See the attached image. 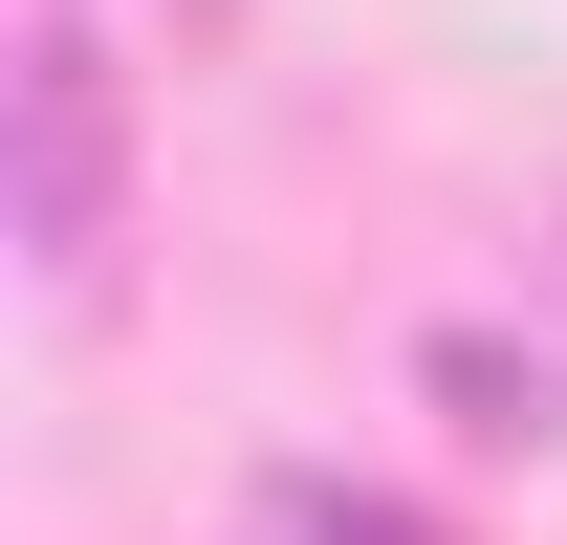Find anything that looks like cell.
Here are the masks:
<instances>
[{"label": "cell", "mask_w": 567, "mask_h": 545, "mask_svg": "<svg viewBox=\"0 0 567 545\" xmlns=\"http://www.w3.org/2000/svg\"><path fill=\"white\" fill-rule=\"evenodd\" d=\"M0 218H22V284L44 306H110V240H132V66L87 22H22V66H0Z\"/></svg>", "instance_id": "cell-1"}, {"label": "cell", "mask_w": 567, "mask_h": 545, "mask_svg": "<svg viewBox=\"0 0 567 545\" xmlns=\"http://www.w3.org/2000/svg\"><path fill=\"white\" fill-rule=\"evenodd\" d=\"M415 371H436V414H458V436H567V371H546V349H502V328H436Z\"/></svg>", "instance_id": "cell-2"}, {"label": "cell", "mask_w": 567, "mask_h": 545, "mask_svg": "<svg viewBox=\"0 0 567 545\" xmlns=\"http://www.w3.org/2000/svg\"><path fill=\"white\" fill-rule=\"evenodd\" d=\"M262 545H458V524H415V502H371V480H262Z\"/></svg>", "instance_id": "cell-3"}]
</instances>
